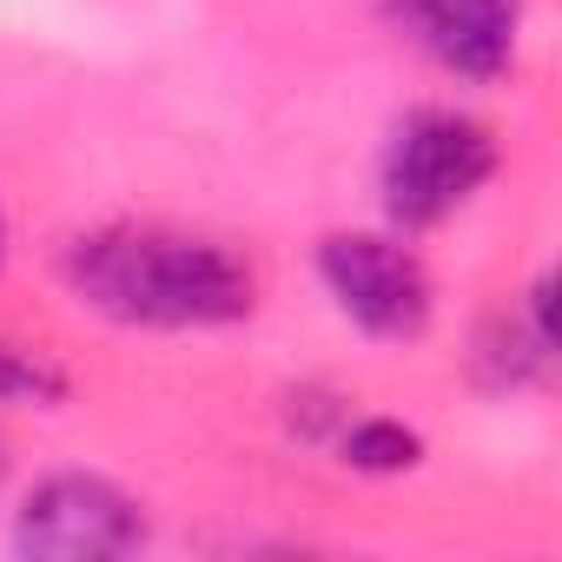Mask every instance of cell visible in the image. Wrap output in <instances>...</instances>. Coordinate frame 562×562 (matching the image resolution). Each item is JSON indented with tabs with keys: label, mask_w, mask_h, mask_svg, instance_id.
<instances>
[{
	"label": "cell",
	"mask_w": 562,
	"mask_h": 562,
	"mask_svg": "<svg viewBox=\"0 0 562 562\" xmlns=\"http://www.w3.org/2000/svg\"><path fill=\"white\" fill-rule=\"evenodd\" d=\"M8 258H14V225H8V205H0V271H8Z\"/></svg>",
	"instance_id": "9c48e42d"
},
{
	"label": "cell",
	"mask_w": 562,
	"mask_h": 562,
	"mask_svg": "<svg viewBox=\"0 0 562 562\" xmlns=\"http://www.w3.org/2000/svg\"><path fill=\"white\" fill-rule=\"evenodd\" d=\"M74 404V371L27 338L0 331V411H67Z\"/></svg>",
	"instance_id": "ba28073f"
},
{
	"label": "cell",
	"mask_w": 562,
	"mask_h": 562,
	"mask_svg": "<svg viewBox=\"0 0 562 562\" xmlns=\"http://www.w3.org/2000/svg\"><path fill=\"white\" fill-rule=\"evenodd\" d=\"M8 476H14V443H8V430H0V490H8Z\"/></svg>",
	"instance_id": "30bf717a"
},
{
	"label": "cell",
	"mask_w": 562,
	"mask_h": 562,
	"mask_svg": "<svg viewBox=\"0 0 562 562\" xmlns=\"http://www.w3.org/2000/svg\"><path fill=\"white\" fill-rule=\"evenodd\" d=\"M318 457H331L345 476L397 483V476H417V470L430 463V437H424L411 417H397V411H371V404L351 397L345 417L331 424V437H325Z\"/></svg>",
	"instance_id": "52a82bcc"
},
{
	"label": "cell",
	"mask_w": 562,
	"mask_h": 562,
	"mask_svg": "<svg viewBox=\"0 0 562 562\" xmlns=\"http://www.w3.org/2000/svg\"><path fill=\"white\" fill-rule=\"evenodd\" d=\"M312 278L338 325H351L364 345H424L437 325V271L417 238L378 225H331L312 245Z\"/></svg>",
	"instance_id": "3957f363"
},
{
	"label": "cell",
	"mask_w": 562,
	"mask_h": 562,
	"mask_svg": "<svg viewBox=\"0 0 562 562\" xmlns=\"http://www.w3.org/2000/svg\"><path fill=\"white\" fill-rule=\"evenodd\" d=\"M54 278L74 312L133 338H218L265 312L258 258L179 218H93L60 238Z\"/></svg>",
	"instance_id": "6da1fadb"
},
{
	"label": "cell",
	"mask_w": 562,
	"mask_h": 562,
	"mask_svg": "<svg viewBox=\"0 0 562 562\" xmlns=\"http://www.w3.org/2000/svg\"><path fill=\"white\" fill-rule=\"evenodd\" d=\"M378 14L450 87H503L522 67L529 0H378Z\"/></svg>",
	"instance_id": "5b68a950"
},
{
	"label": "cell",
	"mask_w": 562,
	"mask_h": 562,
	"mask_svg": "<svg viewBox=\"0 0 562 562\" xmlns=\"http://www.w3.org/2000/svg\"><path fill=\"white\" fill-rule=\"evenodd\" d=\"M8 549L21 562H126L153 549V503L100 463H54L14 490Z\"/></svg>",
	"instance_id": "277c9868"
},
{
	"label": "cell",
	"mask_w": 562,
	"mask_h": 562,
	"mask_svg": "<svg viewBox=\"0 0 562 562\" xmlns=\"http://www.w3.org/2000/svg\"><path fill=\"white\" fill-rule=\"evenodd\" d=\"M496 172H503V133L483 113H470L457 100H417L378 139L371 199L391 232L430 238V232L457 225L470 205H483Z\"/></svg>",
	"instance_id": "7a4b0ae2"
},
{
	"label": "cell",
	"mask_w": 562,
	"mask_h": 562,
	"mask_svg": "<svg viewBox=\"0 0 562 562\" xmlns=\"http://www.w3.org/2000/svg\"><path fill=\"white\" fill-rule=\"evenodd\" d=\"M555 285L536 271L522 292H509L496 312L476 318L470 331V384L483 397H542L555 384Z\"/></svg>",
	"instance_id": "8992f818"
}]
</instances>
